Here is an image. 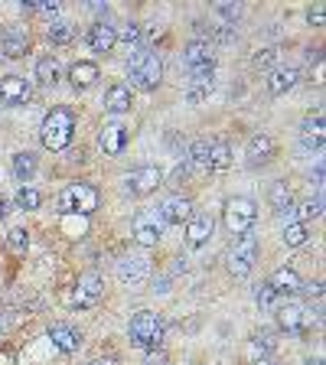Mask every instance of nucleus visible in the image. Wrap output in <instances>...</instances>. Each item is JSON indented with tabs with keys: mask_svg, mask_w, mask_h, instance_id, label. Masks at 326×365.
<instances>
[{
	"mask_svg": "<svg viewBox=\"0 0 326 365\" xmlns=\"http://www.w3.org/2000/svg\"><path fill=\"white\" fill-rule=\"evenodd\" d=\"M290 202H294V189H290L287 183H274V186H271V206H274V212L287 209Z\"/></svg>",
	"mask_w": 326,
	"mask_h": 365,
	"instance_id": "72a5a7b5",
	"label": "nucleus"
},
{
	"mask_svg": "<svg viewBox=\"0 0 326 365\" xmlns=\"http://www.w3.org/2000/svg\"><path fill=\"white\" fill-rule=\"evenodd\" d=\"M245 157L252 160V163H268L274 157V141H271V134H252L248 144H245Z\"/></svg>",
	"mask_w": 326,
	"mask_h": 365,
	"instance_id": "4be33fe9",
	"label": "nucleus"
},
{
	"mask_svg": "<svg viewBox=\"0 0 326 365\" xmlns=\"http://www.w3.org/2000/svg\"><path fill=\"white\" fill-rule=\"evenodd\" d=\"M157 212H160V219H163V225H183L193 216V206H189V199H183V196H167L160 202Z\"/></svg>",
	"mask_w": 326,
	"mask_h": 365,
	"instance_id": "ddd939ff",
	"label": "nucleus"
},
{
	"mask_svg": "<svg viewBox=\"0 0 326 365\" xmlns=\"http://www.w3.org/2000/svg\"><path fill=\"white\" fill-rule=\"evenodd\" d=\"M297 78H300V72L294 66H287V69H278V72H271V78H268V92L278 98V95H287L294 85H297Z\"/></svg>",
	"mask_w": 326,
	"mask_h": 365,
	"instance_id": "a878e982",
	"label": "nucleus"
},
{
	"mask_svg": "<svg viewBox=\"0 0 326 365\" xmlns=\"http://www.w3.org/2000/svg\"><path fill=\"white\" fill-rule=\"evenodd\" d=\"M163 228H167V225H163L157 209H144V212H137V219H134V242L150 248V245H157L160 238H163Z\"/></svg>",
	"mask_w": 326,
	"mask_h": 365,
	"instance_id": "0eeeda50",
	"label": "nucleus"
},
{
	"mask_svg": "<svg viewBox=\"0 0 326 365\" xmlns=\"http://www.w3.org/2000/svg\"><path fill=\"white\" fill-rule=\"evenodd\" d=\"M23 10L29 13H43V17H59V4L56 0H23Z\"/></svg>",
	"mask_w": 326,
	"mask_h": 365,
	"instance_id": "f704fd0d",
	"label": "nucleus"
},
{
	"mask_svg": "<svg viewBox=\"0 0 326 365\" xmlns=\"http://www.w3.org/2000/svg\"><path fill=\"white\" fill-rule=\"evenodd\" d=\"M212 228H215V222H212V216H209V212H196V216H189L186 219V238H189V245L209 242V238H212Z\"/></svg>",
	"mask_w": 326,
	"mask_h": 365,
	"instance_id": "aec40b11",
	"label": "nucleus"
},
{
	"mask_svg": "<svg viewBox=\"0 0 326 365\" xmlns=\"http://www.w3.org/2000/svg\"><path fill=\"white\" fill-rule=\"evenodd\" d=\"M150 274V261L147 258H140V254H134V258H124L121 264H118V281L121 284H144Z\"/></svg>",
	"mask_w": 326,
	"mask_h": 365,
	"instance_id": "2eb2a0df",
	"label": "nucleus"
},
{
	"mask_svg": "<svg viewBox=\"0 0 326 365\" xmlns=\"http://www.w3.org/2000/svg\"><path fill=\"white\" fill-rule=\"evenodd\" d=\"M254 365H274V362H271V359H258V362H254Z\"/></svg>",
	"mask_w": 326,
	"mask_h": 365,
	"instance_id": "de8ad7c7",
	"label": "nucleus"
},
{
	"mask_svg": "<svg viewBox=\"0 0 326 365\" xmlns=\"http://www.w3.org/2000/svg\"><path fill=\"white\" fill-rule=\"evenodd\" d=\"M278 219H280V225H294V222H297V209H294V206L280 209V212H278Z\"/></svg>",
	"mask_w": 326,
	"mask_h": 365,
	"instance_id": "37998d69",
	"label": "nucleus"
},
{
	"mask_svg": "<svg viewBox=\"0 0 326 365\" xmlns=\"http://www.w3.org/2000/svg\"><path fill=\"white\" fill-rule=\"evenodd\" d=\"M163 183V170L157 163H144V167H134L128 173V189L134 196H147Z\"/></svg>",
	"mask_w": 326,
	"mask_h": 365,
	"instance_id": "6e6552de",
	"label": "nucleus"
},
{
	"mask_svg": "<svg viewBox=\"0 0 326 365\" xmlns=\"http://www.w3.org/2000/svg\"><path fill=\"white\" fill-rule=\"evenodd\" d=\"M7 248H10V252H17V254H27V248H29L27 228H13V232L7 235Z\"/></svg>",
	"mask_w": 326,
	"mask_h": 365,
	"instance_id": "e433bc0d",
	"label": "nucleus"
},
{
	"mask_svg": "<svg viewBox=\"0 0 326 365\" xmlns=\"http://www.w3.org/2000/svg\"><path fill=\"white\" fill-rule=\"evenodd\" d=\"M254 300H258V307H261V310H268L271 303H274V300H278V294L271 291L268 284H261V287H258V294H254Z\"/></svg>",
	"mask_w": 326,
	"mask_h": 365,
	"instance_id": "58836bf2",
	"label": "nucleus"
},
{
	"mask_svg": "<svg viewBox=\"0 0 326 365\" xmlns=\"http://www.w3.org/2000/svg\"><path fill=\"white\" fill-rule=\"evenodd\" d=\"M320 216H323V196L310 199V202H304L297 209V222H310V219H320Z\"/></svg>",
	"mask_w": 326,
	"mask_h": 365,
	"instance_id": "c9c22d12",
	"label": "nucleus"
},
{
	"mask_svg": "<svg viewBox=\"0 0 326 365\" xmlns=\"http://www.w3.org/2000/svg\"><path fill=\"white\" fill-rule=\"evenodd\" d=\"M209 137H196L193 144H189V163H193L196 170H209Z\"/></svg>",
	"mask_w": 326,
	"mask_h": 365,
	"instance_id": "7c9ffc66",
	"label": "nucleus"
},
{
	"mask_svg": "<svg viewBox=\"0 0 326 365\" xmlns=\"http://www.w3.org/2000/svg\"><path fill=\"white\" fill-rule=\"evenodd\" d=\"M59 209L62 212H82V216H88V212L98 209V193L88 183H69L62 189V196H59Z\"/></svg>",
	"mask_w": 326,
	"mask_h": 365,
	"instance_id": "423d86ee",
	"label": "nucleus"
},
{
	"mask_svg": "<svg viewBox=\"0 0 326 365\" xmlns=\"http://www.w3.org/2000/svg\"><path fill=\"white\" fill-rule=\"evenodd\" d=\"M62 69H59V59L56 56H39L36 59V82L39 85H56Z\"/></svg>",
	"mask_w": 326,
	"mask_h": 365,
	"instance_id": "bb28decb",
	"label": "nucleus"
},
{
	"mask_svg": "<svg viewBox=\"0 0 326 365\" xmlns=\"http://www.w3.org/2000/svg\"><path fill=\"white\" fill-rule=\"evenodd\" d=\"M130 343L140 349H157L163 343V319L150 310H140L130 317Z\"/></svg>",
	"mask_w": 326,
	"mask_h": 365,
	"instance_id": "f03ea898",
	"label": "nucleus"
},
{
	"mask_svg": "<svg viewBox=\"0 0 326 365\" xmlns=\"http://www.w3.org/2000/svg\"><path fill=\"white\" fill-rule=\"evenodd\" d=\"M98 66L95 62H88V59H82V62H75L72 69H69V82H72L75 92H82V88H92L95 82H98Z\"/></svg>",
	"mask_w": 326,
	"mask_h": 365,
	"instance_id": "5701e85b",
	"label": "nucleus"
},
{
	"mask_svg": "<svg viewBox=\"0 0 326 365\" xmlns=\"http://www.w3.org/2000/svg\"><path fill=\"white\" fill-rule=\"evenodd\" d=\"M72 134H75V114L69 108H53L46 114V121L39 128V141L46 150H65L72 144Z\"/></svg>",
	"mask_w": 326,
	"mask_h": 365,
	"instance_id": "f257e3e1",
	"label": "nucleus"
},
{
	"mask_svg": "<svg viewBox=\"0 0 326 365\" xmlns=\"http://www.w3.org/2000/svg\"><path fill=\"white\" fill-rule=\"evenodd\" d=\"M102 291H104L102 277H98V274H85V277H79V284H75L69 303H72L75 310H88V307H95V303L102 300Z\"/></svg>",
	"mask_w": 326,
	"mask_h": 365,
	"instance_id": "1a4fd4ad",
	"label": "nucleus"
},
{
	"mask_svg": "<svg viewBox=\"0 0 326 365\" xmlns=\"http://www.w3.org/2000/svg\"><path fill=\"white\" fill-rule=\"evenodd\" d=\"M7 209H10V206H7V199H0V219L7 216Z\"/></svg>",
	"mask_w": 326,
	"mask_h": 365,
	"instance_id": "a18cd8bd",
	"label": "nucleus"
},
{
	"mask_svg": "<svg viewBox=\"0 0 326 365\" xmlns=\"http://www.w3.org/2000/svg\"><path fill=\"white\" fill-rule=\"evenodd\" d=\"M254 264H258V238L252 232L248 235H238L235 245L229 248V271L235 277H248L254 271Z\"/></svg>",
	"mask_w": 326,
	"mask_h": 365,
	"instance_id": "39448f33",
	"label": "nucleus"
},
{
	"mask_svg": "<svg viewBox=\"0 0 326 365\" xmlns=\"http://www.w3.org/2000/svg\"><path fill=\"white\" fill-rule=\"evenodd\" d=\"M128 72L140 88H157L160 78H163V62H160V56L154 53V49H140V53L130 56Z\"/></svg>",
	"mask_w": 326,
	"mask_h": 365,
	"instance_id": "7ed1b4c3",
	"label": "nucleus"
},
{
	"mask_svg": "<svg viewBox=\"0 0 326 365\" xmlns=\"http://www.w3.org/2000/svg\"><path fill=\"white\" fill-rule=\"evenodd\" d=\"M222 219H225V228L232 235H248L252 225L258 222V206H254L248 196H235L225 202Z\"/></svg>",
	"mask_w": 326,
	"mask_h": 365,
	"instance_id": "20e7f679",
	"label": "nucleus"
},
{
	"mask_svg": "<svg viewBox=\"0 0 326 365\" xmlns=\"http://www.w3.org/2000/svg\"><path fill=\"white\" fill-rule=\"evenodd\" d=\"M323 20H326V10L323 7L310 10V23H313V27H323Z\"/></svg>",
	"mask_w": 326,
	"mask_h": 365,
	"instance_id": "c03bdc74",
	"label": "nucleus"
},
{
	"mask_svg": "<svg viewBox=\"0 0 326 365\" xmlns=\"http://www.w3.org/2000/svg\"><path fill=\"white\" fill-rule=\"evenodd\" d=\"M232 167V147L229 141H212L209 144V170H229Z\"/></svg>",
	"mask_w": 326,
	"mask_h": 365,
	"instance_id": "cd10ccee",
	"label": "nucleus"
},
{
	"mask_svg": "<svg viewBox=\"0 0 326 365\" xmlns=\"http://www.w3.org/2000/svg\"><path fill=\"white\" fill-rule=\"evenodd\" d=\"M46 39L53 43V46H65V43H72L75 39V27L69 23V20H53L46 29Z\"/></svg>",
	"mask_w": 326,
	"mask_h": 365,
	"instance_id": "c85d7f7f",
	"label": "nucleus"
},
{
	"mask_svg": "<svg viewBox=\"0 0 326 365\" xmlns=\"http://www.w3.org/2000/svg\"><path fill=\"white\" fill-rule=\"evenodd\" d=\"M183 62H186V72H199V69L215 66L212 62V43H209V39H193V43L183 49Z\"/></svg>",
	"mask_w": 326,
	"mask_h": 365,
	"instance_id": "f8f14e48",
	"label": "nucleus"
},
{
	"mask_svg": "<svg viewBox=\"0 0 326 365\" xmlns=\"http://www.w3.org/2000/svg\"><path fill=\"white\" fill-rule=\"evenodd\" d=\"M39 202H43V196H39L36 186H20L17 189V206L23 209V212H36Z\"/></svg>",
	"mask_w": 326,
	"mask_h": 365,
	"instance_id": "2f4dec72",
	"label": "nucleus"
},
{
	"mask_svg": "<svg viewBox=\"0 0 326 365\" xmlns=\"http://www.w3.org/2000/svg\"><path fill=\"white\" fill-rule=\"evenodd\" d=\"M254 352H261V359L271 356V352H274V336H271V333H261V336H254Z\"/></svg>",
	"mask_w": 326,
	"mask_h": 365,
	"instance_id": "4c0bfd02",
	"label": "nucleus"
},
{
	"mask_svg": "<svg viewBox=\"0 0 326 365\" xmlns=\"http://www.w3.org/2000/svg\"><path fill=\"white\" fill-rule=\"evenodd\" d=\"M49 339H53V346L62 349V352H75V349L82 346V336H79L72 326H65V323L49 326Z\"/></svg>",
	"mask_w": 326,
	"mask_h": 365,
	"instance_id": "393cba45",
	"label": "nucleus"
},
{
	"mask_svg": "<svg viewBox=\"0 0 326 365\" xmlns=\"http://www.w3.org/2000/svg\"><path fill=\"white\" fill-rule=\"evenodd\" d=\"M212 75H215V66L189 72V82H186V102L189 104H199L203 98H209V92H212Z\"/></svg>",
	"mask_w": 326,
	"mask_h": 365,
	"instance_id": "4468645a",
	"label": "nucleus"
},
{
	"mask_svg": "<svg viewBox=\"0 0 326 365\" xmlns=\"http://www.w3.org/2000/svg\"><path fill=\"white\" fill-rule=\"evenodd\" d=\"M310 232L304 222H294V225H284V245L287 248H300V245H307Z\"/></svg>",
	"mask_w": 326,
	"mask_h": 365,
	"instance_id": "473e14b6",
	"label": "nucleus"
},
{
	"mask_svg": "<svg viewBox=\"0 0 326 365\" xmlns=\"http://www.w3.org/2000/svg\"><path fill=\"white\" fill-rule=\"evenodd\" d=\"M326 141V124H323V114H310L304 128H300V144L307 150H320Z\"/></svg>",
	"mask_w": 326,
	"mask_h": 365,
	"instance_id": "a211bd4d",
	"label": "nucleus"
},
{
	"mask_svg": "<svg viewBox=\"0 0 326 365\" xmlns=\"http://www.w3.org/2000/svg\"><path fill=\"white\" fill-rule=\"evenodd\" d=\"M36 153H33V150H23V153H17V157H13V177L17 179H29L33 177V173H36Z\"/></svg>",
	"mask_w": 326,
	"mask_h": 365,
	"instance_id": "c756f323",
	"label": "nucleus"
},
{
	"mask_svg": "<svg viewBox=\"0 0 326 365\" xmlns=\"http://www.w3.org/2000/svg\"><path fill=\"white\" fill-rule=\"evenodd\" d=\"M268 287L274 294H300V287H304V281H300V274L294 271V268H280V271H274L271 274V281H268Z\"/></svg>",
	"mask_w": 326,
	"mask_h": 365,
	"instance_id": "412c9836",
	"label": "nucleus"
},
{
	"mask_svg": "<svg viewBox=\"0 0 326 365\" xmlns=\"http://www.w3.org/2000/svg\"><path fill=\"white\" fill-rule=\"evenodd\" d=\"M98 144H102L104 153L118 157V153H121V150L128 147V128H124V124H118V121L104 124V128H102V137H98Z\"/></svg>",
	"mask_w": 326,
	"mask_h": 365,
	"instance_id": "f3484780",
	"label": "nucleus"
},
{
	"mask_svg": "<svg viewBox=\"0 0 326 365\" xmlns=\"http://www.w3.org/2000/svg\"><path fill=\"white\" fill-rule=\"evenodd\" d=\"M92 365H111V362H92Z\"/></svg>",
	"mask_w": 326,
	"mask_h": 365,
	"instance_id": "09e8293b",
	"label": "nucleus"
},
{
	"mask_svg": "<svg viewBox=\"0 0 326 365\" xmlns=\"http://www.w3.org/2000/svg\"><path fill=\"white\" fill-rule=\"evenodd\" d=\"M29 98H33V88L27 78H20V75L0 78V104H27Z\"/></svg>",
	"mask_w": 326,
	"mask_h": 365,
	"instance_id": "9b49d317",
	"label": "nucleus"
},
{
	"mask_svg": "<svg viewBox=\"0 0 326 365\" xmlns=\"http://www.w3.org/2000/svg\"><path fill=\"white\" fill-rule=\"evenodd\" d=\"M274 59H278V49H258L254 53V66L268 69V66H274Z\"/></svg>",
	"mask_w": 326,
	"mask_h": 365,
	"instance_id": "ea45409f",
	"label": "nucleus"
},
{
	"mask_svg": "<svg viewBox=\"0 0 326 365\" xmlns=\"http://www.w3.org/2000/svg\"><path fill=\"white\" fill-rule=\"evenodd\" d=\"M307 365H323V356H313V359H310V362Z\"/></svg>",
	"mask_w": 326,
	"mask_h": 365,
	"instance_id": "49530a36",
	"label": "nucleus"
},
{
	"mask_svg": "<svg viewBox=\"0 0 326 365\" xmlns=\"http://www.w3.org/2000/svg\"><path fill=\"white\" fill-rule=\"evenodd\" d=\"M130 102H134V95H130V88L124 82H114L111 88H108V95H104V108L111 114L130 111Z\"/></svg>",
	"mask_w": 326,
	"mask_h": 365,
	"instance_id": "b1692460",
	"label": "nucleus"
},
{
	"mask_svg": "<svg viewBox=\"0 0 326 365\" xmlns=\"http://www.w3.org/2000/svg\"><path fill=\"white\" fill-rule=\"evenodd\" d=\"M278 323H280V329H287V333H304V329L313 323V310L297 303V300H290V303H284V307L278 310Z\"/></svg>",
	"mask_w": 326,
	"mask_h": 365,
	"instance_id": "9d476101",
	"label": "nucleus"
},
{
	"mask_svg": "<svg viewBox=\"0 0 326 365\" xmlns=\"http://www.w3.org/2000/svg\"><path fill=\"white\" fill-rule=\"evenodd\" d=\"M114 43H118V29H114L111 23L98 20V23L88 29V46H92L95 53H111Z\"/></svg>",
	"mask_w": 326,
	"mask_h": 365,
	"instance_id": "6ab92c4d",
	"label": "nucleus"
},
{
	"mask_svg": "<svg viewBox=\"0 0 326 365\" xmlns=\"http://www.w3.org/2000/svg\"><path fill=\"white\" fill-rule=\"evenodd\" d=\"M0 49H4V56H7V59L27 56V49H29L27 29H23V27H10V29H4V36H0Z\"/></svg>",
	"mask_w": 326,
	"mask_h": 365,
	"instance_id": "dca6fc26",
	"label": "nucleus"
},
{
	"mask_svg": "<svg viewBox=\"0 0 326 365\" xmlns=\"http://www.w3.org/2000/svg\"><path fill=\"white\" fill-rule=\"evenodd\" d=\"M118 39H124V43L130 46V43H137V39H140V29L134 27V23H128V27H124L121 33H118Z\"/></svg>",
	"mask_w": 326,
	"mask_h": 365,
	"instance_id": "79ce46f5",
	"label": "nucleus"
},
{
	"mask_svg": "<svg viewBox=\"0 0 326 365\" xmlns=\"http://www.w3.org/2000/svg\"><path fill=\"white\" fill-rule=\"evenodd\" d=\"M215 10H219V17L232 20V23H235V20H238V17H242V7H238V4H219V7H215Z\"/></svg>",
	"mask_w": 326,
	"mask_h": 365,
	"instance_id": "a19ab883",
	"label": "nucleus"
}]
</instances>
